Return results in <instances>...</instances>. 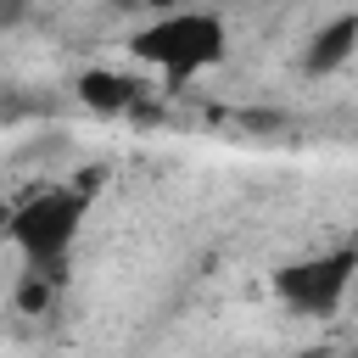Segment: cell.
Segmentation results:
<instances>
[{"label": "cell", "instance_id": "6da1fadb", "mask_svg": "<svg viewBox=\"0 0 358 358\" xmlns=\"http://www.w3.org/2000/svg\"><path fill=\"white\" fill-rule=\"evenodd\" d=\"M95 179H101V173L39 185V190H28V196L6 213V241L17 246L22 263H34V268H62V263H67V252L78 246V229H84V218H90Z\"/></svg>", "mask_w": 358, "mask_h": 358}, {"label": "cell", "instance_id": "7a4b0ae2", "mask_svg": "<svg viewBox=\"0 0 358 358\" xmlns=\"http://www.w3.org/2000/svg\"><path fill=\"white\" fill-rule=\"evenodd\" d=\"M224 45H229V28L218 11L207 6H179V11H157L145 17L134 34H129V56L168 73V78H196L207 67L224 62Z\"/></svg>", "mask_w": 358, "mask_h": 358}, {"label": "cell", "instance_id": "3957f363", "mask_svg": "<svg viewBox=\"0 0 358 358\" xmlns=\"http://www.w3.org/2000/svg\"><path fill=\"white\" fill-rule=\"evenodd\" d=\"M352 263L358 252L352 246H330V252H313V257H296L274 274V296L291 308V313H308V319H330L347 291H352Z\"/></svg>", "mask_w": 358, "mask_h": 358}, {"label": "cell", "instance_id": "277c9868", "mask_svg": "<svg viewBox=\"0 0 358 358\" xmlns=\"http://www.w3.org/2000/svg\"><path fill=\"white\" fill-rule=\"evenodd\" d=\"M352 50H358V17H352V11H336V17L308 39L302 67H308L313 78H324V73H341V67L352 62Z\"/></svg>", "mask_w": 358, "mask_h": 358}, {"label": "cell", "instance_id": "5b68a950", "mask_svg": "<svg viewBox=\"0 0 358 358\" xmlns=\"http://www.w3.org/2000/svg\"><path fill=\"white\" fill-rule=\"evenodd\" d=\"M78 101H84L90 112L123 117V112H134V106H140V84H134L129 73H112V67H90V73L78 78Z\"/></svg>", "mask_w": 358, "mask_h": 358}, {"label": "cell", "instance_id": "8992f818", "mask_svg": "<svg viewBox=\"0 0 358 358\" xmlns=\"http://www.w3.org/2000/svg\"><path fill=\"white\" fill-rule=\"evenodd\" d=\"M28 17V0H0V22H22Z\"/></svg>", "mask_w": 358, "mask_h": 358}, {"label": "cell", "instance_id": "52a82bcc", "mask_svg": "<svg viewBox=\"0 0 358 358\" xmlns=\"http://www.w3.org/2000/svg\"><path fill=\"white\" fill-rule=\"evenodd\" d=\"M140 6L157 17V11H179V6H190V0H140Z\"/></svg>", "mask_w": 358, "mask_h": 358}]
</instances>
